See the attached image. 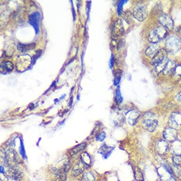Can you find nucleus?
Segmentation results:
<instances>
[{
  "label": "nucleus",
  "instance_id": "1a4fd4ad",
  "mask_svg": "<svg viewBox=\"0 0 181 181\" xmlns=\"http://www.w3.org/2000/svg\"><path fill=\"white\" fill-rule=\"evenodd\" d=\"M158 21L162 25L163 27L169 29L170 30H173L174 23L171 17L167 14H163L158 18Z\"/></svg>",
  "mask_w": 181,
  "mask_h": 181
},
{
  "label": "nucleus",
  "instance_id": "20e7f679",
  "mask_svg": "<svg viewBox=\"0 0 181 181\" xmlns=\"http://www.w3.org/2000/svg\"><path fill=\"white\" fill-rule=\"evenodd\" d=\"M161 181H176L173 171L167 165H162L157 169Z\"/></svg>",
  "mask_w": 181,
  "mask_h": 181
},
{
  "label": "nucleus",
  "instance_id": "412c9836",
  "mask_svg": "<svg viewBox=\"0 0 181 181\" xmlns=\"http://www.w3.org/2000/svg\"><path fill=\"white\" fill-rule=\"evenodd\" d=\"M80 158H81V160H82V161L84 163V164L86 166H88V167L91 166L92 159L87 153H83V154L81 155Z\"/></svg>",
  "mask_w": 181,
  "mask_h": 181
},
{
  "label": "nucleus",
  "instance_id": "393cba45",
  "mask_svg": "<svg viewBox=\"0 0 181 181\" xmlns=\"http://www.w3.org/2000/svg\"><path fill=\"white\" fill-rule=\"evenodd\" d=\"M83 181H94L95 178L91 173H85L83 177Z\"/></svg>",
  "mask_w": 181,
  "mask_h": 181
},
{
  "label": "nucleus",
  "instance_id": "4468645a",
  "mask_svg": "<svg viewBox=\"0 0 181 181\" xmlns=\"http://www.w3.org/2000/svg\"><path fill=\"white\" fill-rule=\"evenodd\" d=\"M140 117V113L135 111H129L126 115V119L130 125H134L137 123Z\"/></svg>",
  "mask_w": 181,
  "mask_h": 181
},
{
  "label": "nucleus",
  "instance_id": "39448f33",
  "mask_svg": "<svg viewBox=\"0 0 181 181\" xmlns=\"http://www.w3.org/2000/svg\"><path fill=\"white\" fill-rule=\"evenodd\" d=\"M2 160L3 164L8 167L15 166L16 164H19L17 153L12 150L6 152L3 155L2 154Z\"/></svg>",
  "mask_w": 181,
  "mask_h": 181
},
{
  "label": "nucleus",
  "instance_id": "5701e85b",
  "mask_svg": "<svg viewBox=\"0 0 181 181\" xmlns=\"http://www.w3.org/2000/svg\"><path fill=\"white\" fill-rule=\"evenodd\" d=\"M2 67L6 71H11L13 69V65L10 61L2 63Z\"/></svg>",
  "mask_w": 181,
  "mask_h": 181
},
{
  "label": "nucleus",
  "instance_id": "b1692460",
  "mask_svg": "<svg viewBox=\"0 0 181 181\" xmlns=\"http://www.w3.org/2000/svg\"><path fill=\"white\" fill-rule=\"evenodd\" d=\"M167 61V60L166 59V60H165L164 61H163L161 63H160V64H158L156 67H155L156 68V71L157 72H160L161 71H164V68H165V66L166 65V63Z\"/></svg>",
  "mask_w": 181,
  "mask_h": 181
},
{
  "label": "nucleus",
  "instance_id": "f8f14e48",
  "mask_svg": "<svg viewBox=\"0 0 181 181\" xmlns=\"http://www.w3.org/2000/svg\"><path fill=\"white\" fill-rule=\"evenodd\" d=\"M163 137L166 141L173 142L177 138V131L171 127L166 128L163 133Z\"/></svg>",
  "mask_w": 181,
  "mask_h": 181
},
{
  "label": "nucleus",
  "instance_id": "6e6552de",
  "mask_svg": "<svg viewBox=\"0 0 181 181\" xmlns=\"http://www.w3.org/2000/svg\"><path fill=\"white\" fill-rule=\"evenodd\" d=\"M169 150V144L165 140L160 139L155 144V150L159 155H164Z\"/></svg>",
  "mask_w": 181,
  "mask_h": 181
},
{
  "label": "nucleus",
  "instance_id": "473e14b6",
  "mask_svg": "<svg viewBox=\"0 0 181 181\" xmlns=\"http://www.w3.org/2000/svg\"><path fill=\"white\" fill-rule=\"evenodd\" d=\"M0 169H1V173L2 174L5 173V171H4V167L2 165L0 166Z\"/></svg>",
  "mask_w": 181,
  "mask_h": 181
},
{
  "label": "nucleus",
  "instance_id": "cd10ccee",
  "mask_svg": "<svg viewBox=\"0 0 181 181\" xmlns=\"http://www.w3.org/2000/svg\"><path fill=\"white\" fill-rule=\"evenodd\" d=\"M173 164L176 165H181V156H173Z\"/></svg>",
  "mask_w": 181,
  "mask_h": 181
},
{
  "label": "nucleus",
  "instance_id": "2f4dec72",
  "mask_svg": "<svg viewBox=\"0 0 181 181\" xmlns=\"http://www.w3.org/2000/svg\"><path fill=\"white\" fill-rule=\"evenodd\" d=\"M177 34L179 36V38H180V40H181V27L178 29V30H177Z\"/></svg>",
  "mask_w": 181,
  "mask_h": 181
},
{
  "label": "nucleus",
  "instance_id": "4be33fe9",
  "mask_svg": "<svg viewBox=\"0 0 181 181\" xmlns=\"http://www.w3.org/2000/svg\"><path fill=\"white\" fill-rule=\"evenodd\" d=\"M134 176L135 179L139 181H143L144 180V176L142 173V171H140V169L136 168L134 171Z\"/></svg>",
  "mask_w": 181,
  "mask_h": 181
},
{
  "label": "nucleus",
  "instance_id": "c756f323",
  "mask_svg": "<svg viewBox=\"0 0 181 181\" xmlns=\"http://www.w3.org/2000/svg\"><path fill=\"white\" fill-rule=\"evenodd\" d=\"M106 138V134L105 133H102L101 134H99L98 137H97V140L98 141H103V140L105 139Z\"/></svg>",
  "mask_w": 181,
  "mask_h": 181
},
{
  "label": "nucleus",
  "instance_id": "aec40b11",
  "mask_svg": "<svg viewBox=\"0 0 181 181\" xmlns=\"http://www.w3.org/2000/svg\"><path fill=\"white\" fill-rule=\"evenodd\" d=\"M87 144L84 142V143H82V144L78 145V146H75V148L71 149V152H70L71 153V156L72 157L76 156V155L78 154L79 153L84 150V149L87 148Z\"/></svg>",
  "mask_w": 181,
  "mask_h": 181
},
{
  "label": "nucleus",
  "instance_id": "0eeeda50",
  "mask_svg": "<svg viewBox=\"0 0 181 181\" xmlns=\"http://www.w3.org/2000/svg\"><path fill=\"white\" fill-rule=\"evenodd\" d=\"M169 125L171 128L175 130L181 129V114L179 112H173L169 118Z\"/></svg>",
  "mask_w": 181,
  "mask_h": 181
},
{
  "label": "nucleus",
  "instance_id": "ddd939ff",
  "mask_svg": "<svg viewBox=\"0 0 181 181\" xmlns=\"http://www.w3.org/2000/svg\"><path fill=\"white\" fill-rule=\"evenodd\" d=\"M167 59V52L164 49H161L156 55L153 57L152 60V64L156 67L158 64H160L163 61H164Z\"/></svg>",
  "mask_w": 181,
  "mask_h": 181
},
{
  "label": "nucleus",
  "instance_id": "9d476101",
  "mask_svg": "<svg viewBox=\"0 0 181 181\" xmlns=\"http://www.w3.org/2000/svg\"><path fill=\"white\" fill-rule=\"evenodd\" d=\"M7 175L11 179L15 180H19L22 176V172L19 167L16 165L9 167V169L7 172Z\"/></svg>",
  "mask_w": 181,
  "mask_h": 181
},
{
  "label": "nucleus",
  "instance_id": "dca6fc26",
  "mask_svg": "<svg viewBox=\"0 0 181 181\" xmlns=\"http://www.w3.org/2000/svg\"><path fill=\"white\" fill-rule=\"evenodd\" d=\"M160 49V46L158 43H152L150 46H149L146 51V55L148 57H153L157 52Z\"/></svg>",
  "mask_w": 181,
  "mask_h": 181
},
{
  "label": "nucleus",
  "instance_id": "bb28decb",
  "mask_svg": "<svg viewBox=\"0 0 181 181\" xmlns=\"http://www.w3.org/2000/svg\"><path fill=\"white\" fill-rule=\"evenodd\" d=\"M173 167H174V168H173V171H174L175 174L176 175V176H177L179 178H180L181 179V167L179 165H176L174 164H173Z\"/></svg>",
  "mask_w": 181,
  "mask_h": 181
},
{
  "label": "nucleus",
  "instance_id": "f257e3e1",
  "mask_svg": "<svg viewBox=\"0 0 181 181\" xmlns=\"http://www.w3.org/2000/svg\"><path fill=\"white\" fill-rule=\"evenodd\" d=\"M142 125L149 132L155 131L158 126V121L155 114L152 112H147L142 117Z\"/></svg>",
  "mask_w": 181,
  "mask_h": 181
},
{
  "label": "nucleus",
  "instance_id": "f03ea898",
  "mask_svg": "<svg viewBox=\"0 0 181 181\" xmlns=\"http://www.w3.org/2000/svg\"><path fill=\"white\" fill-rule=\"evenodd\" d=\"M181 49V42L180 40L175 37V36H171L167 38L165 42V50L167 53L171 54L177 53Z\"/></svg>",
  "mask_w": 181,
  "mask_h": 181
},
{
  "label": "nucleus",
  "instance_id": "f3484780",
  "mask_svg": "<svg viewBox=\"0 0 181 181\" xmlns=\"http://www.w3.org/2000/svg\"><path fill=\"white\" fill-rule=\"evenodd\" d=\"M84 163L82 161V160H79L76 163L75 165L73 166V168L72 170V174L74 176H78L83 173L84 169Z\"/></svg>",
  "mask_w": 181,
  "mask_h": 181
},
{
  "label": "nucleus",
  "instance_id": "7c9ffc66",
  "mask_svg": "<svg viewBox=\"0 0 181 181\" xmlns=\"http://www.w3.org/2000/svg\"><path fill=\"white\" fill-rule=\"evenodd\" d=\"M175 98L176 100H177L179 102H181V92H180L177 95H176Z\"/></svg>",
  "mask_w": 181,
  "mask_h": 181
},
{
  "label": "nucleus",
  "instance_id": "2eb2a0df",
  "mask_svg": "<svg viewBox=\"0 0 181 181\" xmlns=\"http://www.w3.org/2000/svg\"><path fill=\"white\" fill-rule=\"evenodd\" d=\"M171 152L173 156H181V141L176 139L172 142L170 148Z\"/></svg>",
  "mask_w": 181,
  "mask_h": 181
},
{
  "label": "nucleus",
  "instance_id": "423d86ee",
  "mask_svg": "<svg viewBox=\"0 0 181 181\" xmlns=\"http://www.w3.org/2000/svg\"><path fill=\"white\" fill-rule=\"evenodd\" d=\"M148 15V10L146 6L143 5H138L133 10V16L136 19L139 21H143Z\"/></svg>",
  "mask_w": 181,
  "mask_h": 181
},
{
  "label": "nucleus",
  "instance_id": "9b49d317",
  "mask_svg": "<svg viewBox=\"0 0 181 181\" xmlns=\"http://www.w3.org/2000/svg\"><path fill=\"white\" fill-rule=\"evenodd\" d=\"M124 34V26L121 20L117 21L112 28V36L115 40L118 39Z\"/></svg>",
  "mask_w": 181,
  "mask_h": 181
},
{
  "label": "nucleus",
  "instance_id": "6ab92c4d",
  "mask_svg": "<svg viewBox=\"0 0 181 181\" xmlns=\"http://www.w3.org/2000/svg\"><path fill=\"white\" fill-rule=\"evenodd\" d=\"M114 150V148L107 146L106 145H104L102 147V148L99 150V153H100L102 156H103V159H107V158L110 156L111 153Z\"/></svg>",
  "mask_w": 181,
  "mask_h": 181
},
{
  "label": "nucleus",
  "instance_id": "7ed1b4c3",
  "mask_svg": "<svg viewBox=\"0 0 181 181\" xmlns=\"http://www.w3.org/2000/svg\"><path fill=\"white\" fill-rule=\"evenodd\" d=\"M167 34L165 28L163 26H159L151 31L149 34V40L152 43H159L163 39H164Z\"/></svg>",
  "mask_w": 181,
  "mask_h": 181
},
{
  "label": "nucleus",
  "instance_id": "a211bd4d",
  "mask_svg": "<svg viewBox=\"0 0 181 181\" xmlns=\"http://www.w3.org/2000/svg\"><path fill=\"white\" fill-rule=\"evenodd\" d=\"M176 65H175V62L173 60H168L166 63V65L165 66V68L163 72H164V74L165 75H169L171 72H173L175 69Z\"/></svg>",
  "mask_w": 181,
  "mask_h": 181
},
{
  "label": "nucleus",
  "instance_id": "c85d7f7f",
  "mask_svg": "<svg viewBox=\"0 0 181 181\" xmlns=\"http://www.w3.org/2000/svg\"><path fill=\"white\" fill-rule=\"evenodd\" d=\"M116 99H117V101L119 103H121L123 101V98L121 96V94L120 92V90L119 88L117 90V92H116Z\"/></svg>",
  "mask_w": 181,
  "mask_h": 181
},
{
  "label": "nucleus",
  "instance_id": "a878e982",
  "mask_svg": "<svg viewBox=\"0 0 181 181\" xmlns=\"http://www.w3.org/2000/svg\"><path fill=\"white\" fill-rule=\"evenodd\" d=\"M173 73L176 77H181V65H179L175 67V69L173 70Z\"/></svg>",
  "mask_w": 181,
  "mask_h": 181
}]
</instances>
